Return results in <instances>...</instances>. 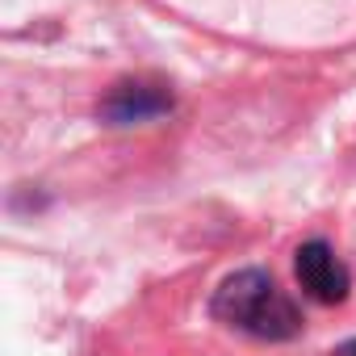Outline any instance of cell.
<instances>
[{
    "label": "cell",
    "instance_id": "cell-1",
    "mask_svg": "<svg viewBox=\"0 0 356 356\" xmlns=\"http://www.w3.org/2000/svg\"><path fill=\"white\" fill-rule=\"evenodd\" d=\"M210 314L243 335L256 339H293L302 331V310L298 302L264 273V268H239L231 273L214 298H210Z\"/></svg>",
    "mask_w": 356,
    "mask_h": 356
},
{
    "label": "cell",
    "instance_id": "cell-2",
    "mask_svg": "<svg viewBox=\"0 0 356 356\" xmlns=\"http://www.w3.org/2000/svg\"><path fill=\"white\" fill-rule=\"evenodd\" d=\"M293 273H298V285L306 289V298H314V302H323V306L343 302L348 289H352V277H348L343 260H339L335 248L323 243V239H310V243H302V248L293 252Z\"/></svg>",
    "mask_w": 356,
    "mask_h": 356
},
{
    "label": "cell",
    "instance_id": "cell-3",
    "mask_svg": "<svg viewBox=\"0 0 356 356\" xmlns=\"http://www.w3.org/2000/svg\"><path fill=\"white\" fill-rule=\"evenodd\" d=\"M172 92L163 84H151V80H122L105 92L101 101V118L109 126H134V122H151V118H163L172 113Z\"/></svg>",
    "mask_w": 356,
    "mask_h": 356
},
{
    "label": "cell",
    "instance_id": "cell-4",
    "mask_svg": "<svg viewBox=\"0 0 356 356\" xmlns=\"http://www.w3.org/2000/svg\"><path fill=\"white\" fill-rule=\"evenodd\" d=\"M331 356H356V339H348V343H339Z\"/></svg>",
    "mask_w": 356,
    "mask_h": 356
}]
</instances>
